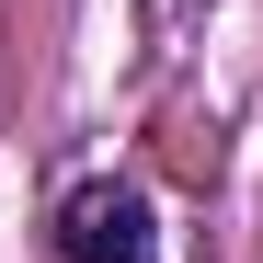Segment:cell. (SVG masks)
I'll list each match as a JSON object with an SVG mask.
<instances>
[{
  "mask_svg": "<svg viewBox=\"0 0 263 263\" xmlns=\"http://www.w3.org/2000/svg\"><path fill=\"white\" fill-rule=\"evenodd\" d=\"M58 263H160V206L126 183V172H92V183L58 195Z\"/></svg>",
  "mask_w": 263,
  "mask_h": 263,
  "instance_id": "6da1fadb",
  "label": "cell"
}]
</instances>
